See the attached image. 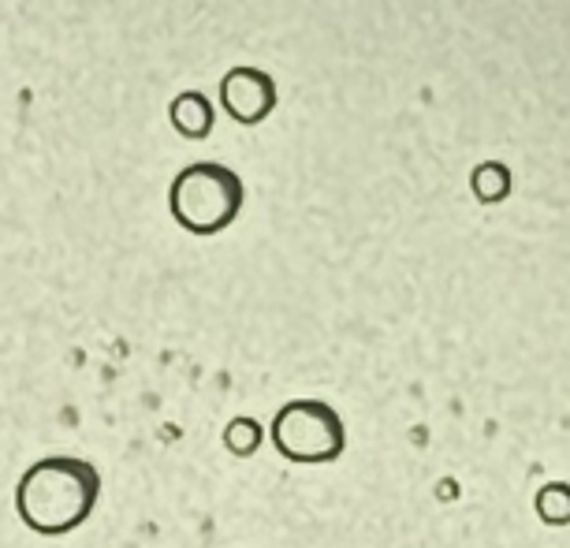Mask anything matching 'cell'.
Instances as JSON below:
<instances>
[{
    "label": "cell",
    "instance_id": "1",
    "mask_svg": "<svg viewBox=\"0 0 570 548\" xmlns=\"http://www.w3.org/2000/svg\"><path fill=\"white\" fill-rule=\"evenodd\" d=\"M101 500V470L79 456H46L19 478L16 511L41 537H63L90 519Z\"/></svg>",
    "mask_w": 570,
    "mask_h": 548
},
{
    "label": "cell",
    "instance_id": "2",
    "mask_svg": "<svg viewBox=\"0 0 570 548\" xmlns=\"http://www.w3.org/2000/svg\"><path fill=\"white\" fill-rule=\"evenodd\" d=\"M168 209L183 232L190 235H217L239 217L243 209V179L228 165L198 160L187 165L171 179Z\"/></svg>",
    "mask_w": 570,
    "mask_h": 548
},
{
    "label": "cell",
    "instance_id": "3",
    "mask_svg": "<svg viewBox=\"0 0 570 548\" xmlns=\"http://www.w3.org/2000/svg\"><path fill=\"white\" fill-rule=\"evenodd\" d=\"M273 444L292 463H332L343 456V418L321 400H292L273 418Z\"/></svg>",
    "mask_w": 570,
    "mask_h": 548
},
{
    "label": "cell",
    "instance_id": "4",
    "mask_svg": "<svg viewBox=\"0 0 570 548\" xmlns=\"http://www.w3.org/2000/svg\"><path fill=\"white\" fill-rule=\"evenodd\" d=\"M220 101L232 120L262 124L276 109V82L257 68H232L220 79Z\"/></svg>",
    "mask_w": 570,
    "mask_h": 548
},
{
    "label": "cell",
    "instance_id": "5",
    "mask_svg": "<svg viewBox=\"0 0 570 548\" xmlns=\"http://www.w3.org/2000/svg\"><path fill=\"white\" fill-rule=\"evenodd\" d=\"M168 116H171V127H176L183 138H209L213 124H217L213 101L198 90H183L179 98L168 105Z\"/></svg>",
    "mask_w": 570,
    "mask_h": 548
},
{
    "label": "cell",
    "instance_id": "6",
    "mask_svg": "<svg viewBox=\"0 0 570 548\" xmlns=\"http://www.w3.org/2000/svg\"><path fill=\"white\" fill-rule=\"evenodd\" d=\"M224 444H228L235 456H254L257 444H262V429H257L254 418H235V422L224 429Z\"/></svg>",
    "mask_w": 570,
    "mask_h": 548
}]
</instances>
